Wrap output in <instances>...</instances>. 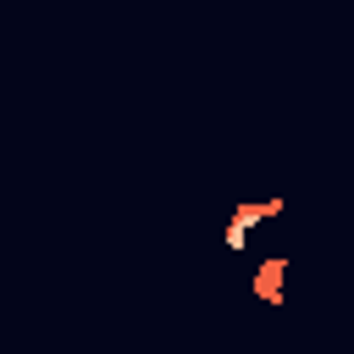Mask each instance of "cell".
Segmentation results:
<instances>
[{
  "label": "cell",
  "mask_w": 354,
  "mask_h": 354,
  "mask_svg": "<svg viewBox=\"0 0 354 354\" xmlns=\"http://www.w3.org/2000/svg\"><path fill=\"white\" fill-rule=\"evenodd\" d=\"M282 210H288L282 194H271V199H238V205L227 210V221H221V249H227V254H243V249H249V232H254L260 221L282 216Z\"/></svg>",
  "instance_id": "cell-1"
},
{
  "label": "cell",
  "mask_w": 354,
  "mask_h": 354,
  "mask_svg": "<svg viewBox=\"0 0 354 354\" xmlns=\"http://www.w3.org/2000/svg\"><path fill=\"white\" fill-rule=\"evenodd\" d=\"M249 293H254L266 310H282V304H288V254H266V260L249 271Z\"/></svg>",
  "instance_id": "cell-2"
}]
</instances>
